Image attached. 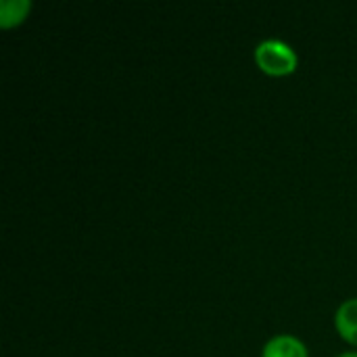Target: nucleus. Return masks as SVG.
<instances>
[{
  "label": "nucleus",
  "mask_w": 357,
  "mask_h": 357,
  "mask_svg": "<svg viewBox=\"0 0 357 357\" xmlns=\"http://www.w3.org/2000/svg\"><path fill=\"white\" fill-rule=\"evenodd\" d=\"M255 61L270 75H289L297 69L295 50L282 40H264L255 48Z\"/></svg>",
  "instance_id": "obj_1"
},
{
  "label": "nucleus",
  "mask_w": 357,
  "mask_h": 357,
  "mask_svg": "<svg viewBox=\"0 0 357 357\" xmlns=\"http://www.w3.org/2000/svg\"><path fill=\"white\" fill-rule=\"evenodd\" d=\"M261 357H310L307 347L291 335H278L270 339L261 351Z\"/></svg>",
  "instance_id": "obj_2"
},
{
  "label": "nucleus",
  "mask_w": 357,
  "mask_h": 357,
  "mask_svg": "<svg viewBox=\"0 0 357 357\" xmlns=\"http://www.w3.org/2000/svg\"><path fill=\"white\" fill-rule=\"evenodd\" d=\"M335 326L347 343L357 345V297L347 299L339 305L335 316Z\"/></svg>",
  "instance_id": "obj_3"
},
{
  "label": "nucleus",
  "mask_w": 357,
  "mask_h": 357,
  "mask_svg": "<svg viewBox=\"0 0 357 357\" xmlns=\"http://www.w3.org/2000/svg\"><path fill=\"white\" fill-rule=\"evenodd\" d=\"M31 8L29 0H2L0 2V25L2 27H13L21 23Z\"/></svg>",
  "instance_id": "obj_4"
},
{
  "label": "nucleus",
  "mask_w": 357,
  "mask_h": 357,
  "mask_svg": "<svg viewBox=\"0 0 357 357\" xmlns=\"http://www.w3.org/2000/svg\"><path fill=\"white\" fill-rule=\"evenodd\" d=\"M337 357H357V351H345V354H341V356Z\"/></svg>",
  "instance_id": "obj_5"
}]
</instances>
